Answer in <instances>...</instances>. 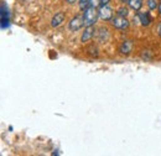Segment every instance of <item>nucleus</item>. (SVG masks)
Segmentation results:
<instances>
[{
	"instance_id": "f257e3e1",
	"label": "nucleus",
	"mask_w": 161,
	"mask_h": 156,
	"mask_svg": "<svg viewBox=\"0 0 161 156\" xmlns=\"http://www.w3.org/2000/svg\"><path fill=\"white\" fill-rule=\"evenodd\" d=\"M99 14L97 11V8H93V6H88L84 13H83V18H84V26H93L96 22H97V19H98Z\"/></svg>"
},
{
	"instance_id": "f03ea898",
	"label": "nucleus",
	"mask_w": 161,
	"mask_h": 156,
	"mask_svg": "<svg viewBox=\"0 0 161 156\" xmlns=\"http://www.w3.org/2000/svg\"><path fill=\"white\" fill-rule=\"evenodd\" d=\"M112 25L118 29V30H126L130 25L129 20L126 18H121V16H117V18H113L112 19Z\"/></svg>"
},
{
	"instance_id": "7ed1b4c3",
	"label": "nucleus",
	"mask_w": 161,
	"mask_h": 156,
	"mask_svg": "<svg viewBox=\"0 0 161 156\" xmlns=\"http://www.w3.org/2000/svg\"><path fill=\"white\" fill-rule=\"evenodd\" d=\"M98 14H99V18L104 21H108V20L113 19V9L110 6L107 5H102L98 10Z\"/></svg>"
},
{
	"instance_id": "20e7f679",
	"label": "nucleus",
	"mask_w": 161,
	"mask_h": 156,
	"mask_svg": "<svg viewBox=\"0 0 161 156\" xmlns=\"http://www.w3.org/2000/svg\"><path fill=\"white\" fill-rule=\"evenodd\" d=\"M84 26V18L83 15H77L76 18L69 21V30L71 31H78L80 27Z\"/></svg>"
},
{
	"instance_id": "39448f33",
	"label": "nucleus",
	"mask_w": 161,
	"mask_h": 156,
	"mask_svg": "<svg viewBox=\"0 0 161 156\" xmlns=\"http://www.w3.org/2000/svg\"><path fill=\"white\" fill-rule=\"evenodd\" d=\"M133 47H134L133 41L125 40V41H123V43L119 47V52H120L121 55H130V52L133 51Z\"/></svg>"
},
{
	"instance_id": "423d86ee",
	"label": "nucleus",
	"mask_w": 161,
	"mask_h": 156,
	"mask_svg": "<svg viewBox=\"0 0 161 156\" xmlns=\"http://www.w3.org/2000/svg\"><path fill=\"white\" fill-rule=\"evenodd\" d=\"M136 18L139 19V22L142 26H150L153 22V18L150 16L149 13H138Z\"/></svg>"
},
{
	"instance_id": "0eeeda50",
	"label": "nucleus",
	"mask_w": 161,
	"mask_h": 156,
	"mask_svg": "<svg viewBox=\"0 0 161 156\" xmlns=\"http://www.w3.org/2000/svg\"><path fill=\"white\" fill-rule=\"evenodd\" d=\"M93 36H94V27H93V26H87L86 30H84V32L82 34L80 41H82L83 43H86V42H88L89 40L92 39Z\"/></svg>"
},
{
	"instance_id": "6e6552de",
	"label": "nucleus",
	"mask_w": 161,
	"mask_h": 156,
	"mask_svg": "<svg viewBox=\"0 0 161 156\" xmlns=\"http://www.w3.org/2000/svg\"><path fill=\"white\" fill-rule=\"evenodd\" d=\"M64 21V14L60 11V13H56L53 15V18L51 20V26L52 27H58L60 25H62V22Z\"/></svg>"
},
{
	"instance_id": "1a4fd4ad",
	"label": "nucleus",
	"mask_w": 161,
	"mask_h": 156,
	"mask_svg": "<svg viewBox=\"0 0 161 156\" xmlns=\"http://www.w3.org/2000/svg\"><path fill=\"white\" fill-rule=\"evenodd\" d=\"M109 37V31H108V29H105V27H101L99 30H98V40H99V42H105L107 40Z\"/></svg>"
},
{
	"instance_id": "9d476101",
	"label": "nucleus",
	"mask_w": 161,
	"mask_h": 156,
	"mask_svg": "<svg viewBox=\"0 0 161 156\" xmlns=\"http://www.w3.org/2000/svg\"><path fill=\"white\" fill-rule=\"evenodd\" d=\"M128 4H129V6H130L133 10L139 11L141 9V6H142V0H129Z\"/></svg>"
},
{
	"instance_id": "9b49d317",
	"label": "nucleus",
	"mask_w": 161,
	"mask_h": 156,
	"mask_svg": "<svg viewBox=\"0 0 161 156\" xmlns=\"http://www.w3.org/2000/svg\"><path fill=\"white\" fill-rule=\"evenodd\" d=\"M117 14H118V16H121V18H126V16L129 15V9H128L126 6H121V8H119V9H118Z\"/></svg>"
},
{
	"instance_id": "f8f14e48",
	"label": "nucleus",
	"mask_w": 161,
	"mask_h": 156,
	"mask_svg": "<svg viewBox=\"0 0 161 156\" xmlns=\"http://www.w3.org/2000/svg\"><path fill=\"white\" fill-rule=\"evenodd\" d=\"M147 3V6H149V9L150 10H155V9H158V0H147L146 1Z\"/></svg>"
},
{
	"instance_id": "ddd939ff",
	"label": "nucleus",
	"mask_w": 161,
	"mask_h": 156,
	"mask_svg": "<svg viewBox=\"0 0 161 156\" xmlns=\"http://www.w3.org/2000/svg\"><path fill=\"white\" fill-rule=\"evenodd\" d=\"M91 0H80V10H86L89 6Z\"/></svg>"
},
{
	"instance_id": "4468645a",
	"label": "nucleus",
	"mask_w": 161,
	"mask_h": 156,
	"mask_svg": "<svg viewBox=\"0 0 161 156\" xmlns=\"http://www.w3.org/2000/svg\"><path fill=\"white\" fill-rule=\"evenodd\" d=\"M98 5H101V0H91L89 3V6H93V8H97Z\"/></svg>"
},
{
	"instance_id": "2eb2a0df",
	"label": "nucleus",
	"mask_w": 161,
	"mask_h": 156,
	"mask_svg": "<svg viewBox=\"0 0 161 156\" xmlns=\"http://www.w3.org/2000/svg\"><path fill=\"white\" fill-rule=\"evenodd\" d=\"M158 35L161 37V21L159 22V25H158Z\"/></svg>"
},
{
	"instance_id": "dca6fc26",
	"label": "nucleus",
	"mask_w": 161,
	"mask_h": 156,
	"mask_svg": "<svg viewBox=\"0 0 161 156\" xmlns=\"http://www.w3.org/2000/svg\"><path fill=\"white\" fill-rule=\"evenodd\" d=\"M109 3V0H101V5H107Z\"/></svg>"
},
{
	"instance_id": "f3484780",
	"label": "nucleus",
	"mask_w": 161,
	"mask_h": 156,
	"mask_svg": "<svg viewBox=\"0 0 161 156\" xmlns=\"http://www.w3.org/2000/svg\"><path fill=\"white\" fill-rule=\"evenodd\" d=\"M66 1H67L68 4H75V3H76V1H78V0H66Z\"/></svg>"
},
{
	"instance_id": "a211bd4d",
	"label": "nucleus",
	"mask_w": 161,
	"mask_h": 156,
	"mask_svg": "<svg viewBox=\"0 0 161 156\" xmlns=\"http://www.w3.org/2000/svg\"><path fill=\"white\" fill-rule=\"evenodd\" d=\"M158 9H159V14L161 15V3L159 4V6H158Z\"/></svg>"
},
{
	"instance_id": "6ab92c4d",
	"label": "nucleus",
	"mask_w": 161,
	"mask_h": 156,
	"mask_svg": "<svg viewBox=\"0 0 161 156\" xmlns=\"http://www.w3.org/2000/svg\"><path fill=\"white\" fill-rule=\"evenodd\" d=\"M129 0H121V3H128Z\"/></svg>"
}]
</instances>
